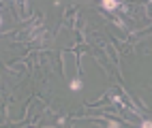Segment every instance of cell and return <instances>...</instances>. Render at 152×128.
Segmentation results:
<instances>
[{
	"label": "cell",
	"mask_w": 152,
	"mask_h": 128,
	"mask_svg": "<svg viewBox=\"0 0 152 128\" xmlns=\"http://www.w3.org/2000/svg\"><path fill=\"white\" fill-rule=\"evenodd\" d=\"M101 4H103V7L107 9V11H114V9H118V7H120V2H118V0H103Z\"/></svg>",
	"instance_id": "obj_1"
},
{
	"label": "cell",
	"mask_w": 152,
	"mask_h": 128,
	"mask_svg": "<svg viewBox=\"0 0 152 128\" xmlns=\"http://www.w3.org/2000/svg\"><path fill=\"white\" fill-rule=\"evenodd\" d=\"M71 90H82V81H79V79H73V81H71Z\"/></svg>",
	"instance_id": "obj_2"
},
{
	"label": "cell",
	"mask_w": 152,
	"mask_h": 128,
	"mask_svg": "<svg viewBox=\"0 0 152 128\" xmlns=\"http://www.w3.org/2000/svg\"><path fill=\"white\" fill-rule=\"evenodd\" d=\"M141 128H152V122H144V124H141Z\"/></svg>",
	"instance_id": "obj_3"
},
{
	"label": "cell",
	"mask_w": 152,
	"mask_h": 128,
	"mask_svg": "<svg viewBox=\"0 0 152 128\" xmlns=\"http://www.w3.org/2000/svg\"><path fill=\"white\" fill-rule=\"evenodd\" d=\"M109 128H120V124H118V122H111V124H109Z\"/></svg>",
	"instance_id": "obj_4"
},
{
	"label": "cell",
	"mask_w": 152,
	"mask_h": 128,
	"mask_svg": "<svg viewBox=\"0 0 152 128\" xmlns=\"http://www.w3.org/2000/svg\"><path fill=\"white\" fill-rule=\"evenodd\" d=\"M0 26H2V19H0Z\"/></svg>",
	"instance_id": "obj_5"
}]
</instances>
